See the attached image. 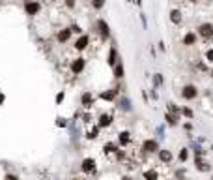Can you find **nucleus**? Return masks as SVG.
<instances>
[{"instance_id":"f257e3e1","label":"nucleus","mask_w":213,"mask_h":180,"mask_svg":"<svg viewBox=\"0 0 213 180\" xmlns=\"http://www.w3.org/2000/svg\"><path fill=\"white\" fill-rule=\"evenodd\" d=\"M182 96H183L185 100H195V98L198 96V90H196L195 85H185V86L182 88Z\"/></svg>"},{"instance_id":"f03ea898","label":"nucleus","mask_w":213,"mask_h":180,"mask_svg":"<svg viewBox=\"0 0 213 180\" xmlns=\"http://www.w3.org/2000/svg\"><path fill=\"white\" fill-rule=\"evenodd\" d=\"M142 150H144L146 154H153V152H159V145H157V141H153V139H146V141L142 143Z\"/></svg>"},{"instance_id":"7ed1b4c3","label":"nucleus","mask_w":213,"mask_h":180,"mask_svg":"<svg viewBox=\"0 0 213 180\" xmlns=\"http://www.w3.org/2000/svg\"><path fill=\"white\" fill-rule=\"evenodd\" d=\"M198 32H200L202 38H213V24H211V23H204V24H200Z\"/></svg>"},{"instance_id":"20e7f679","label":"nucleus","mask_w":213,"mask_h":180,"mask_svg":"<svg viewBox=\"0 0 213 180\" xmlns=\"http://www.w3.org/2000/svg\"><path fill=\"white\" fill-rule=\"evenodd\" d=\"M82 69H84V58H75V60L71 62V71H73L75 75H79Z\"/></svg>"},{"instance_id":"39448f33","label":"nucleus","mask_w":213,"mask_h":180,"mask_svg":"<svg viewBox=\"0 0 213 180\" xmlns=\"http://www.w3.org/2000/svg\"><path fill=\"white\" fill-rule=\"evenodd\" d=\"M82 171H84V173H94V171H95V162H94L92 158L82 160Z\"/></svg>"},{"instance_id":"423d86ee","label":"nucleus","mask_w":213,"mask_h":180,"mask_svg":"<svg viewBox=\"0 0 213 180\" xmlns=\"http://www.w3.org/2000/svg\"><path fill=\"white\" fill-rule=\"evenodd\" d=\"M88 43H90V38H88V36H80V38L77 39L75 47H77L79 51H82V49H86V47H88Z\"/></svg>"},{"instance_id":"0eeeda50","label":"nucleus","mask_w":213,"mask_h":180,"mask_svg":"<svg viewBox=\"0 0 213 180\" xmlns=\"http://www.w3.org/2000/svg\"><path fill=\"white\" fill-rule=\"evenodd\" d=\"M80 101H82V105H84L86 109L92 107V103H94V96H92V92H84L82 98H80Z\"/></svg>"},{"instance_id":"6e6552de","label":"nucleus","mask_w":213,"mask_h":180,"mask_svg":"<svg viewBox=\"0 0 213 180\" xmlns=\"http://www.w3.org/2000/svg\"><path fill=\"white\" fill-rule=\"evenodd\" d=\"M39 11V4L37 2H26V13L28 15H36Z\"/></svg>"},{"instance_id":"1a4fd4ad","label":"nucleus","mask_w":213,"mask_h":180,"mask_svg":"<svg viewBox=\"0 0 213 180\" xmlns=\"http://www.w3.org/2000/svg\"><path fill=\"white\" fill-rule=\"evenodd\" d=\"M110 124H112V116H110V115H101V116H99V124H97L99 128H107V126H110Z\"/></svg>"},{"instance_id":"9d476101","label":"nucleus","mask_w":213,"mask_h":180,"mask_svg":"<svg viewBox=\"0 0 213 180\" xmlns=\"http://www.w3.org/2000/svg\"><path fill=\"white\" fill-rule=\"evenodd\" d=\"M97 26H99L101 36H103V38H107V36H109V24H107L103 19H99V21H97Z\"/></svg>"},{"instance_id":"9b49d317","label":"nucleus","mask_w":213,"mask_h":180,"mask_svg":"<svg viewBox=\"0 0 213 180\" xmlns=\"http://www.w3.org/2000/svg\"><path fill=\"white\" fill-rule=\"evenodd\" d=\"M69 38H71V28H64L62 32H58V41L64 43V41H67Z\"/></svg>"},{"instance_id":"f8f14e48","label":"nucleus","mask_w":213,"mask_h":180,"mask_svg":"<svg viewBox=\"0 0 213 180\" xmlns=\"http://www.w3.org/2000/svg\"><path fill=\"white\" fill-rule=\"evenodd\" d=\"M159 160L165 162V163L172 162V152H170V150H159Z\"/></svg>"},{"instance_id":"ddd939ff","label":"nucleus","mask_w":213,"mask_h":180,"mask_svg":"<svg viewBox=\"0 0 213 180\" xmlns=\"http://www.w3.org/2000/svg\"><path fill=\"white\" fill-rule=\"evenodd\" d=\"M195 162H196V169H198V171H204V173H206V171H210V169H211V167H210V165H208L202 158H196Z\"/></svg>"},{"instance_id":"4468645a","label":"nucleus","mask_w":213,"mask_h":180,"mask_svg":"<svg viewBox=\"0 0 213 180\" xmlns=\"http://www.w3.org/2000/svg\"><path fill=\"white\" fill-rule=\"evenodd\" d=\"M170 21H172L174 24H180V23H182V11L172 9V13H170Z\"/></svg>"},{"instance_id":"2eb2a0df","label":"nucleus","mask_w":213,"mask_h":180,"mask_svg":"<svg viewBox=\"0 0 213 180\" xmlns=\"http://www.w3.org/2000/svg\"><path fill=\"white\" fill-rule=\"evenodd\" d=\"M114 77H116V79H122V77H123V64H122V62H118V64L114 66Z\"/></svg>"},{"instance_id":"dca6fc26","label":"nucleus","mask_w":213,"mask_h":180,"mask_svg":"<svg viewBox=\"0 0 213 180\" xmlns=\"http://www.w3.org/2000/svg\"><path fill=\"white\" fill-rule=\"evenodd\" d=\"M116 94H118V90H107V92H101V98L107 100V101H110V100L116 98Z\"/></svg>"},{"instance_id":"f3484780","label":"nucleus","mask_w":213,"mask_h":180,"mask_svg":"<svg viewBox=\"0 0 213 180\" xmlns=\"http://www.w3.org/2000/svg\"><path fill=\"white\" fill-rule=\"evenodd\" d=\"M118 139H120V145H123V147H125V145H129V141H131V137H129V131H122Z\"/></svg>"},{"instance_id":"a211bd4d","label":"nucleus","mask_w":213,"mask_h":180,"mask_svg":"<svg viewBox=\"0 0 213 180\" xmlns=\"http://www.w3.org/2000/svg\"><path fill=\"white\" fill-rule=\"evenodd\" d=\"M195 41H196V36H195L193 32H189V34L183 38V45H193Z\"/></svg>"},{"instance_id":"6ab92c4d","label":"nucleus","mask_w":213,"mask_h":180,"mask_svg":"<svg viewBox=\"0 0 213 180\" xmlns=\"http://www.w3.org/2000/svg\"><path fill=\"white\" fill-rule=\"evenodd\" d=\"M165 120H167L170 126H176V124H178V118H176V115H172V113H167V115H165Z\"/></svg>"},{"instance_id":"aec40b11","label":"nucleus","mask_w":213,"mask_h":180,"mask_svg":"<svg viewBox=\"0 0 213 180\" xmlns=\"http://www.w3.org/2000/svg\"><path fill=\"white\" fill-rule=\"evenodd\" d=\"M144 178H146V180H157V178H159V175H157V171L152 169V171H146V173H144Z\"/></svg>"},{"instance_id":"412c9836","label":"nucleus","mask_w":213,"mask_h":180,"mask_svg":"<svg viewBox=\"0 0 213 180\" xmlns=\"http://www.w3.org/2000/svg\"><path fill=\"white\" fill-rule=\"evenodd\" d=\"M107 62H109L110 66H116V49H114V47L110 49V54H109V60H107Z\"/></svg>"},{"instance_id":"4be33fe9","label":"nucleus","mask_w":213,"mask_h":180,"mask_svg":"<svg viewBox=\"0 0 213 180\" xmlns=\"http://www.w3.org/2000/svg\"><path fill=\"white\" fill-rule=\"evenodd\" d=\"M187 158H189L187 148H182V150H180V154H178V160H180V162H187Z\"/></svg>"},{"instance_id":"5701e85b","label":"nucleus","mask_w":213,"mask_h":180,"mask_svg":"<svg viewBox=\"0 0 213 180\" xmlns=\"http://www.w3.org/2000/svg\"><path fill=\"white\" fill-rule=\"evenodd\" d=\"M112 152H116V147L112 143H107L105 145V154H112Z\"/></svg>"},{"instance_id":"b1692460","label":"nucleus","mask_w":213,"mask_h":180,"mask_svg":"<svg viewBox=\"0 0 213 180\" xmlns=\"http://www.w3.org/2000/svg\"><path fill=\"white\" fill-rule=\"evenodd\" d=\"M92 6H94L95 9H101V8L105 6V0H92Z\"/></svg>"},{"instance_id":"393cba45","label":"nucleus","mask_w":213,"mask_h":180,"mask_svg":"<svg viewBox=\"0 0 213 180\" xmlns=\"http://www.w3.org/2000/svg\"><path fill=\"white\" fill-rule=\"evenodd\" d=\"M97 130H99V126H97V128H94V130H90L86 137H88V139H95V137H97Z\"/></svg>"},{"instance_id":"a878e982","label":"nucleus","mask_w":213,"mask_h":180,"mask_svg":"<svg viewBox=\"0 0 213 180\" xmlns=\"http://www.w3.org/2000/svg\"><path fill=\"white\" fill-rule=\"evenodd\" d=\"M182 113H183L187 118H193V111H191V109H187V107H185V109H182Z\"/></svg>"},{"instance_id":"bb28decb","label":"nucleus","mask_w":213,"mask_h":180,"mask_svg":"<svg viewBox=\"0 0 213 180\" xmlns=\"http://www.w3.org/2000/svg\"><path fill=\"white\" fill-rule=\"evenodd\" d=\"M62 100H64V92H58L56 94V103H62Z\"/></svg>"},{"instance_id":"cd10ccee","label":"nucleus","mask_w":213,"mask_h":180,"mask_svg":"<svg viewBox=\"0 0 213 180\" xmlns=\"http://www.w3.org/2000/svg\"><path fill=\"white\" fill-rule=\"evenodd\" d=\"M168 109H170L172 113H180V109H178V107H176L174 103H168Z\"/></svg>"},{"instance_id":"c85d7f7f","label":"nucleus","mask_w":213,"mask_h":180,"mask_svg":"<svg viewBox=\"0 0 213 180\" xmlns=\"http://www.w3.org/2000/svg\"><path fill=\"white\" fill-rule=\"evenodd\" d=\"M71 32H77V34H80L82 30H80V26H79V24H75V26H71Z\"/></svg>"},{"instance_id":"c756f323","label":"nucleus","mask_w":213,"mask_h":180,"mask_svg":"<svg viewBox=\"0 0 213 180\" xmlns=\"http://www.w3.org/2000/svg\"><path fill=\"white\" fill-rule=\"evenodd\" d=\"M56 126H62V128H64V126H65V120H64V118H58V120H56Z\"/></svg>"},{"instance_id":"7c9ffc66","label":"nucleus","mask_w":213,"mask_h":180,"mask_svg":"<svg viewBox=\"0 0 213 180\" xmlns=\"http://www.w3.org/2000/svg\"><path fill=\"white\" fill-rule=\"evenodd\" d=\"M206 58H208L210 62H213V51H208V53H206Z\"/></svg>"},{"instance_id":"2f4dec72","label":"nucleus","mask_w":213,"mask_h":180,"mask_svg":"<svg viewBox=\"0 0 213 180\" xmlns=\"http://www.w3.org/2000/svg\"><path fill=\"white\" fill-rule=\"evenodd\" d=\"M4 180H19V178H17L15 175H6V178H4Z\"/></svg>"},{"instance_id":"473e14b6","label":"nucleus","mask_w":213,"mask_h":180,"mask_svg":"<svg viewBox=\"0 0 213 180\" xmlns=\"http://www.w3.org/2000/svg\"><path fill=\"white\" fill-rule=\"evenodd\" d=\"M155 81H157V85H161V83H163V79H161V75H155Z\"/></svg>"},{"instance_id":"72a5a7b5","label":"nucleus","mask_w":213,"mask_h":180,"mask_svg":"<svg viewBox=\"0 0 213 180\" xmlns=\"http://www.w3.org/2000/svg\"><path fill=\"white\" fill-rule=\"evenodd\" d=\"M4 100H6V98H4V96H0V103H4Z\"/></svg>"},{"instance_id":"f704fd0d","label":"nucleus","mask_w":213,"mask_h":180,"mask_svg":"<svg viewBox=\"0 0 213 180\" xmlns=\"http://www.w3.org/2000/svg\"><path fill=\"white\" fill-rule=\"evenodd\" d=\"M122 180H131V178H127V177H125V178H122Z\"/></svg>"},{"instance_id":"c9c22d12","label":"nucleus","mask_w":213,"mask_h":180,"mask_svg":"<svg viewBox=\"0 0 213 180\" xmlns=\"http://www.w3.org/2000/svg\"><path fill=\"white\" fill-rule=\"evenodd\" d=\"M189 2H196V0H189Z\"/></svg>"}]
</instances>
